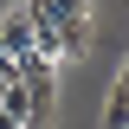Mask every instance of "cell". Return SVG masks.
I'll use <instances>...</instances> for the list:
<instances>
[{
  "instance_id": "2",
  "label": "cell",
  "mask_w": 129,
  "mask_h": 129,
  "mask_svg": "<svg viewBox=\"0 0 129 129\" xmlns=\"http://www.w3.org/2000/svg\"><path fill=\"white\" fill-rule=\"evenodd\" d=\"M0 45L13 52V58H19V52H32V19H26V7H13V13L0 19Z\"/></svg>"
},
{
  "instance_id": "4",
  "label": "cell",
  "mask_w": 129,
  "mask_h": 129,
  "mask_svg": "<svg viewBox=\"0 0 129 129\" xmlns=\"http://www.w3.org/2000/svg\"><path fill=\"white\" fill-rule=\"evenodd\" d=\"M0 129H26V116H13V110H0Z\"/></svg>"
},
{
  "instance_id": "3",
  "label": "cell",
  "mask_w": 129,
  "mask_h": 129,
  "mask_svg": "<svg viewBox=\"0 0 129 129\" xmlns=\"http://www.w3.org/2000/svg\"><path fill=\"white\" fill-rule=\"evenodd\" d=\"M13 78H19V64H13V52L0 45V90H7V84H13Z\"/></svg>"
},
{
  "instance_id": "1",
  "label": "cell",
  "mask_w": 129,
  "mask_h": 129,
  "mask_svg": "<svg viewBox=\"0 0 129 129\" xmlns=\"http://www.w3.org/2000/svg\"><path fill=\"white\" fill-rule=\"evenodd\" d=\"M32 19V52L71 64L90 52V0H19Z\"/></svg>"
}]
</instances>
